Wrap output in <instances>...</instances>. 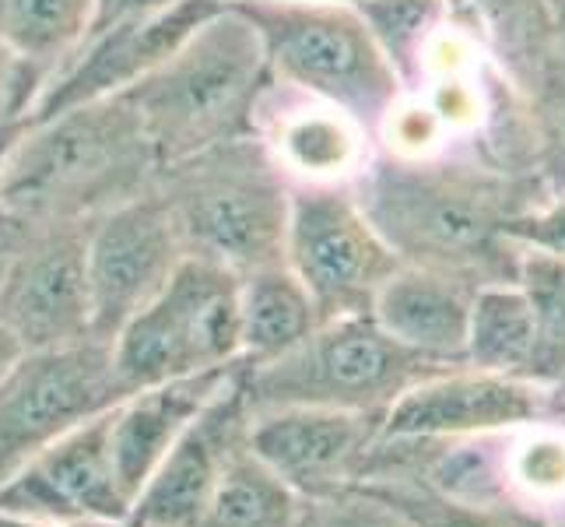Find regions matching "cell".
<instances>
[{"mask_svg": "<svg viewBox=\"0 0 565 527\" xmlns=\"http://www.w3.org/2000/svg\"><path fill=\"white\" fill-rule=\"evenodd\" d=\"M236 366L207 369V373L134 390V394H127L113 408L109 451H113L116 478H120L124 493L130 496V506L138 499L141 485L159 467V461L172 451V443L183 436V429L198 419V412L214 398V390L228 380Z\"/></svg>", "mask_w": 565, "mask_h": 527, "instance_id": "18", "label": "cell"}, {"mask_svg": "<svg viewBox=\"0 0 565 527\" xmlns=\"http://www.w3.org/2000/svg\"><path fill=\"white\" fill-rule=\"evenodd\" d=\"M228 8L257 29L267 71L278 85L341 106L376 141L383 116L401 99L404 85L355 4L232 0Z\"/></svg>", "mask_w": 565, "mask_h": 527, "instance_id": "5", "label": "cell"}, {"mask_svg": "<svg viewBox=\"0 0 565 527\" xmlns=\"http://www.w3.org/2000/svg\"><path fill=\"white\" fill-rule=\"evenodd\" d=\"M0 514L50 524H127L124 493L109 451V412L39 451L0 485Z\"/></svg>", "mask_w": 565, "mask_h": 527, "instance_id": "14", "label": "cell"}, {"mask_svg": "<svg viewBox=\"0 0 565 527\" xmlns=\"http://www.w3.org/2000/svg\"><path fill=\"white\" fill-rule=\"evenodd\" d=\"M159 159L120 95L32 120L0 169V214L14 225L77 222L141 198L154 187Z\"/></svg>", "mask_w": 565, "mask_h": 527, "instance_id": "2", "label": "cell"}, {"mask_svg": "<svg viewBox=\"0 0 565 527\" xmlns=\"http://www.w3.org/2000/svg\"><path fill=\"white\" fill-rule=\"evenodd\" d=\"M0 527H127V524H50V520H29V517L0 514Z\"/></svg>", "mask_w": 565, "mask_h": 527, "instance_id": "32", "label": "cell"}, {"mask_svg": "<svg viewBox=\"0 0 565 527\" xmlns=\"http://www.w3.org/2000/svg\"><path fill=\"white\" fill-rule=\"evenodd\" d=\"M552 419V390L527 380L454 366L425 377L386 408L380 436L386 440H446L513 433Z\"/></svg>", "mask_w": 565, "mask_h": 527, "instance_id": "13", "label": "cell"}, {"mask_svg": "<svg viewBox=\"0 0 565 527\" xmlns=\"http://www.w3.org/2000/svg\"><path fill=\"white\" fill-rule=\"evenodd\" d=\"M124 398L109 341L82 338L22 351L0 380V485L39 451L113 412Z\"/></svg>", "mask_w": 565, "mask_h": 527, "instance_id": "8", "label": "cell"}, {"mask_svg": "<svg viewBox=\"0 0 565 527\" xmlns=\"http://www.w3.org/2000/svg\"><path fill=\"white\" fill-rule=\"evenodd\" d=\"M22 351H25V348L18 345V338L11 335V330H8L4 324H0V380H4V373L14 366V359L22 356Z\"/></svg>", "mask_w": 565, "mask_h": 527, "instance_id": "31", "label": "cell"}, {"mask_svg": "<svg viewBox=\"0 0 565 527\" xmlns=\"http://www.w3.org/2000/svg\"><path fill=\"white\" fill-rule=\"evenodd\" d=\"M253 412L267 408H334V412L386 415L404 390L443 366L401 348L369 314L323 320L281 359L243 366Z\"/></svg>", "mask_w": 565, "mask_h": 527, "instance_id": "6", "label": "cell"}, {"mask_svg": "<svg viewBox=\"0 0 565 527\" xmlns=\"http://www.w3.org/2000/svg\"><path fill=\"white\" fill-rule=\"evenodd\" d=\"M302 503L246 443L207 499L198 527H302Z\"/></svg>", "mask_w": 565, "mask_h": 527, "instance_id": "23", "label": "cell"}, {"mask_svg": "<svg viewBox=\"0 0 565 527\" xmlns=\"http://www.w3.org/2000/svg\"><path fill=\"white\" fill-rule=\"evenodd\" d=\"M285 267L313 296L320 320L369 314L383 282L401 267L352 187L291 190Z\"/></svg>", "mask_w": 565, "mask_h": 527, "instance_id": "9", "label": "cell"}, {"mask_svg": "<svg viewBox=\"0 0 565 527\" xmlns=\"http://www.w3.org/2000/svg\"><path fill=\"white\" fill-rule=\"evenodd\" d=\"M510 485L527 506L565 499V425L548 419L513 429L510 436Z\"/></svg>", "mask_w": 565, "mask_h": 527, "instance_id": "27", "label": "cell"}, {"mask_svg": "<svg viewBox=\"0 0 565 527\" xmlns=\"http://www.w3.org/2000/svg\"><path fill=\"white\" fill-rule=\"evenodd\" d=\"M534 348L537 320L527 292L516 282L481 285L471 299V317H467L463 366L531 380Z\"/></svg>", "mask_w": 565, "mask_h": 527, "instance_id": "21", "label": "cell"}, {"mask_svg": "<svg viewBox=\"0 0 565 527\" xmlns=\"http://www.w3.org/2000/svg\"><path fill=\"white\" fill-rule=\"evenodd\" d=\"M520 250L548 253V257H565V193H548L544 201L527 208L505 225Z\"/></svg>", "mask_w": 565, "mask_h": 527, "instance_id": "29", "label": "cell"}, {"mask_svg": "<svg viewBox=\"0 0 565 527\" xmlns=\"http://www.w3.org/2000/svg\"><path fill=\"white\" fill-rule=\"evenodd\" d=\"M531 127L534 172L544 193H565V29L555 25L505 74Z\"/></svg>", "mask_w": 565, "mask_h": 527, "instance_id": "20", "label": "cell"}, {"mask_svg": "<svg viewBox=\"0 0 565 527\" xmlns=\"http://www.w3.org/2000/svg\"><path fill=\"white\" fill-rule=\"evenodd\" d=\"M555 422H562V425H565V415H555Z\"/></svg>", "mask_w": 565, "mask_h": 527, "instance_id": "38", "label": "cell"}, {"mask_svg": "<svg viewBox=\"0 0 565 527\" xmlns=\"http://www.w3.org/2000/svg\"><path fill=\"white\" fill-rule=\"evenodd\" d=\"M352 193L401 264L439 271L471 288L516 282L520 246L505 236V225L548 198L537 176L505 172L460 151L428 159L373 151Z\"/></svg>", "mask_w": 565, "mask_h": 527, "instance_id": "1", "label": "cell"}, {"mask_svg": "<svg viewBox=\"0 0 565 527\" xmlns=\"http://www.w3.org/2000/svg\"><path fill=\"white\" fill-rule=\"evenodd\" d=\"M359 493L390 506L407 527H552L548 517L520 499L463 503L401 475H380L355 485Z\"/></svg>", "mask_w": 565, "mask_h": 527, "instance_id": "22", "label": "cell"}, {"mask_svg": "<svg viewBox=\"0 0 565 527\" xmlns=\"http://www.w3.org/2000/svg\"><path fill=\"white\" fill-rule=\"evenodd\" d=\"M127 527H130V520H127Z\"/></svg>", "mask_w": 565, "mask_h": 527, "instance_id": "39", "label": "cell"}, {"mask_svg": "<svg viewBox=\"0 0 565 527\" xmlns=\"http://www.w3.org/2000/svg\"><path fill=\"white\" fill-rule=\"evenodd\" d=\"M218 4H232V0H218ZM285 4H359V0H285Z\"/></svg>", "mask_w": 565, "mask_h": 527, "instance_id": "37", "label": "cell"}, {"mask_svg": "<svg viewBox=\"0 0 565 527\" xmlns=\"http://www.w3.org/2000/svg\"><path fill=\"white\" fill-rule=\"evenodd\" d=\"M253 408L243 362L214 390L130 506V527H198L222 475L249 443Z\"/></svg>", "mask_w": 565, "mask_h": 527, "instance_id": "12", "label": "cell"}, {"mask_svg": "<svg viewBox=\"0 0 565 527\" xmlns=\"http://www.w3.org/2000/svg\"><path fill=\"white\" fill-rule=\"evenodd\" d=\"M548 390H552V419L555 415H565V373Z\"/></svg>", "mask_w": 565, "mask_h": 527, "instance_id": "35", "label": "cell"}, {"mask_svg": "<svg viewBox=\"0 0 565 527\" xmlns=\"http://www.w3.org/2000/svg\"><path fill=\"white\" fill-rule=\"evenodd\" d=\"M92 338L113 341L159 296L186 261V246L159 190H148L88 225Z\"/></svg>", "mask_w": 565, "mask_h": 527, "instance_id": "10", "label": "cell"}, {"mask_svg": "<svg viewBox=\"0 0 565 527\" xmlns=\"http://www.w3.org/2000/svg\"><path fill=\"white\" fill-rule=\"evenodd\" d=\"M446 8H450L446 0H359L355 4L404 88L415 77L422 50L446 18Z\"/></svg>", "mask_w": 565, "mask_h": 527, "instance_id": "26", "label": "cell"}, {"mask_svg": "<svg viewBox=\"0 0 565 527\" xmlns=\"http://www.w3.org/2000/svg\"><path fill=\"white\" fill-rule=\"evenodd\" d=\"M253 138L264 145L291 190L352 187L376 151L373 134L352 113L278 85L275 77L253 113Z\"/></svg>", "mask_w": 565, "mask_h": 527, "instance_id": "16", "label": "cell"}, {"mask_svg": "<svg viewBox=\"0 0 565 527\" xmlns=\"http://www.w3.org/2000/svg\"><path fill=\"white\" fill-rule=\"evenodd\" d=\"M53 71L0 43V127H22L35 116Z\"/></svg>", "mask_w": 565, "mask_h": 527, "instance_id": "28", "label": "cell"}, {"mask_svg": "<svg viewBox=\"0 0 565 527\" xmlns=\"http://www.w3.org/2000/svg\"><path fill=\"white\" fill-rule=\"evenodd\" d=\"M267 85L270 71L257 29L222 4L120 99L138 113L162 169L204 148L249 138Z\"/></svg>", "mask_w": 565, "mask_h": 527, "instance_id": "3", "label": "cell"}, {"mask_svg": "<svg viewBox=\"0 0 565 527\" xmlns=\"http://www.w3.org/2000/svg\"><path fill=\"white\" fill-rule=\"evenodd\" d=\"M85 253L88 225L14 229L11 261L0 282V324L25 351L92 338Z\"/></svg>", "mask_w": 565, "mask_h": 527, "instance_id": "11", "label": "cell"}, {"mask_svg": "<svg viewBox=\"0 0 565 527\" xmlns=\"http://www.w3.org/2000/svg\"><path fill=\"white\" fill-rule=\"evenodd\" d=\"M475 292L478 288L460 278L401 264L376 292L369 317L380 324L383 335L415 351L418 359L454 369L463 366L467 317H471Z\"/></svg>", "mask_w": 565, "mask_h": 527, "instance_id": "17", "label": "cell"}, {"mask_svg": "<svg viewBox=\"0 0 565 527\" xmlns=\"http://www.w3.org/2000/svg\"><path fill=\"white\" fill-rule=\"evenodd\" d=\"M116 380L134 394L239 362V275L186 257L138 317L109 341Z\"/></svg>", "mask_w": 565, "mask_h": 527, "instance_id": "7", "label": "cell"}, {"mask_svg": "<svg viewBox=\"0 0 565 527\" xmlns=\"http://www.w3.org/2000/svg\"><path fill=\"white\" fill-rule=\"evenodd\" d=\"M380 429L383 415L369 412L267 408L253 412L249 451L302 499H330L359 485Z\"/></svg>", "mask_w": 565, "mask_h": 527, "instance_id": "15", "label": "cell"}, {"mask_svg": "<svg viewBox=\"0 0 565 527\" xmlns=\"http://www.w3.org/2000/svg\"><path fill=\"white\" fill-rule=\"evenodd\" d=\"M22 130H25V124H22V127H0V169H4L8 155H11V148H14L18 134H22ZM0 222H8L4 214H0Z\"/></svg>", "mask_w": 565, "mask_h": 527, "instance_id": "34", "label": "cell"}, {"mask_svg": "<svg viewBox=\"0 0 565 527\" xmlns=\"http://www.w3.org/2000/svg\"><path fill=\"white\" fill-rule=\"evenodd\" d=\"M180 4H186V0H92V22H88L82 46L88 43V39H99L106 32L154 22V18L169 14L172 8H180Z\"/></svg>", "mask_w": 565, "mask_h": 527, "instance_id": "30", "label": "cell"}, {"mask_svg": "<svg viewBox=\"0 0 565 527\" xmlns=\"http://www.w3.org/2000/svg\"><path fill=\"white\" fill-rule=\"evenodd\" d=\"M320 309L285 264L239 275V362L264 366L320 327Z\"/></svg>", "mask_w": 565, "mask_h": 527, "instance_id": "19", "label": "cell"}, {"mask_svg": "<svg viewBox=\"0 0 565 527\" xmlns=\"http://www.w3.org/2000/svg\"><path fill=\"white\" fill-rule=\"evenodd\" d=\"M516 285L527 292L537 320L531 380L552 387L565 373V257L520 250Z\"/></svg>", "mask_w": 565, "mask_h": 527, "instance_id": "25", "label": "cell"}, {"mask_svg": "<svg viewBox=\"0 0 565 527\" xmlns=\"http://www.w3.org/2000/svg\"><path fill=\"white\" fill-rule=\"evenodd\" d=\"M92 0H0V43L32 56L53 74L82 46Z\"/></svg>", "mask_w": 565, "mask_h": 527, "instance_id": "24", "label": "cell"}, {"mask_svg": "<svg viewBox=\"0 0 565 527\" xmlns=\"http://www.w3.org/2000/svg\"><path fill=\"white\" fill-rule=\"evenodd\" d=\"M154 190L177 219L186 257L232 275L285 264L291 187L253 134L162 166Z\"/></svg>", "mask_w": 565, "mask_h": 527, "instance_id": "4", "label": "cell"}, {"mask_svg": "<svg viewBox=\"0 0 565 527\" xmlns=\"http://www.w3.org/2000/svg\"><path fill=\"white\" fill-rule=\"evenodd\" d=\"M541 4H544V11H548L552 22L565 29V0H541Z\"/></svg>", "mask_w": 565, "mask_h": 527, "instance_id": "36", "label": "cell"}, {"mask_svg": "<svg viewBox=\"0 0 565 527\" xmlns=\"http://www.w3.org/2000/svg\"><path fill=\"white\" fill-rule=\"evenodd\" d=\"M11 246H14V225L0 222V282H4V271H8V261H11Z\"/></svg>", "mask_w": 565, "mask_h": 527, "instance_id": "33", "label": "cell"}]
</instances>
